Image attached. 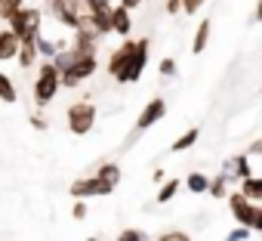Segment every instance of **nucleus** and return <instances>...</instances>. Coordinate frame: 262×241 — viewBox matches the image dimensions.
I'll list each match as a JSON object with an SVG mask.
<instances>
[{
    "label": "nucleus",
    "mask_w": 262,
    "mask_h": 241,
    "mask_svg": "<svg viewBox=\"0 0 262 241\" xmlns=\"http://www.w3.org/2000/svg\"><path fill=\"white\" fill-rule=\"evenodd\" d=\"M40 25H43V13H40L37 7H22L19 13H13V16L7 19V28H10L19 41H34L37 34H43Z\"/></svg>",
    "instance_id": "1"
},
{
    "label": "nucleus",
    "mask_w": 262,
    "mask_h": 241,
    "mask_svg": "<svg viewBox=\"0 0 262 241\" xmlns=\"http://www.w3.org/2000/svg\"><path fill=\"white\" fill-rule=\"evenodd\" d=\"M225 201H228V210H231L237 226H244L250 232H262V207L259 204H250L241 192H228Z\"/></svg>",
    "instance_id": "2"
},
{
    "label": "nucleus",
    "mask_w": 262,
    "mask_h": 241,
    "mask_svg": "<svg viewBox=\"0 0 262 241\" xmlns=\"http://www.w3.org/2000/svg\"><path fill=\"white\" fill-rule=\"evenodd\" d=\"M96 117H99V111H96V105H93L90 99H80V102L68 105V111H65L68 130H71L74 136H86V133L96 127Z\"/></svg>",
    "instance_id": "3"
},
{
    "label": "nucleus",
    "mask_w": 262,
    "mask_h": 241,
    "mask_svg": "<svg viewBox=\"0 0 262 241\" xmlns=\"http://www.w3.org/2000/svg\"><path fill=\"white\" fill-rule=\"evenodd\" d=\"M62 87H59V71L50 65V62H40V68H37V77H34V87H31V93H34V105H50L53 99H56V93H59Z\"/></svg>",
    "instance_id": "4"
},
{
    "label": "nucleus",
    "mask_w": 262,
    "mask_h": 241,
    "mask_svg": "<svg viewBox=\"0 0 262 241\" xmlns=\"http://www.w3.org/2000/svg\"><path fill=\"white\" fill-rule=\"evenodd\" d=\"M148 50H151V41H148V37H139V41H136L133 56L126 59L123 71H120L114 81H117V84H136V81L145 74V68H148Z\"/></svg>",
    "instance_id": "5"
},
{
    "label": "nucleus",
    "mask_w": 262,
    "mask_h": 241,
    "mask_svg": "<svg viewBox=\"0 0 262 241\" xmlns=\"http://www.w3.org/2000/svg\"><path fill=\"white\" fill-rule=\"evenodd\" d=\"M71 53H74V50H71ZM96 71H99V59H96V56H77V53H74V62H71V68L59 74V87H65V90H74V87H80V81L93 77Z\"/></svg>",
    "instance_id": "6"
},
{
    "label": "nucleus",
    "mask_w": 262,
    "mask_h": 241,
    "mask_svg": "<svg viewBox=\"0 0 262 241\" xmlns=\"http://www.w3.org/2000/svg\"><path fill=\"white\" fill-rule=\"evenodd\" d=\"M47 10H50V16H53L59 25H65V28H71V31L77 28L80 16H86V10H83L80 0H50Z\"/></svg>",
    "instance_id": "7"
},
{
    "label": "nucleus",
    "mask_w": 262,
    "mask_h": 241,
    "mask_svg": "<svg viewBox=\"0 0 262 241\" xmlns=\"http://www.w3.org/2000/svg\"><path fill=\"white\" fill-rule=\"evenodd\" d=\"M164 114H167V102H164L161 96H155V99H151V102H148V105H145V108L139 111V117H136V127H133V136L126 139V146L133 143L136 136H142V133H145L148 127H155L158 120H164Z\"/></svg>",
    "instance_id": "8"
},
{
    "label": "nucleus",
    "mask_w": 262,
    "mask_h": 241,
    "mask_svg": "<svg viewBox=\"0 0 262 241\" xmlns=\"http://www.w3.org/2000/svg\"><path fill=\"white\" fill-rule=\"evenodd\" d=\"M114 189H108L102 179H96V176H86V179H74L71 186H68V195L74 198V201H86V198H99V195H111Z\"/></svg>",
    "instance_id": "9"
},
{
    "label": "nucleus",
    "mask_w": 262,
    "mask_h": 241,
    "mask_svg": "<svg viewBox=\"0 0 262 241\" xmlns=\"http://www.w3.org/2000/svg\"><path fill=\"white\" fill-rule=\"evenodd\" d=\"M133 50H136V41H129V37H126V41L108 56V74H111V77H117V74L123 71V65H126L129 56H133Z\"/></svg>",
    "instance_id": "10"
},
{
    "label": "nucleus",
    "mask_w": 262,
    "mask_h": 241,
    "mask_svg": "<svg viewBox=\"0 0 262 241\" xmlns=\"http://www.w3.org/2000/svg\"><path fill=\"white\" fill-rule=\"evenodd\" d=\"M108 19H111V34H120L126 41L129 31H133V13H126L123 7H111Z\"/></svg>",
    "instance_id": "11"
},
{
    "label": "nucleus",
    "mask_w": 262,
    "mask_h": 241,
    "mask_svg": "<svg viewBox=\"0 0 262 241\" xmlns=\"http://www.w3.org/2000/svg\"><path fill=\"white\" fill-rule=\"evenodd\" d=\"M16 53H19V37L10 28H4L0 31V62H13Z\"/></svg>",
    "instance_id": "12"
},
{
    "label": "nucleus",
    "mask_w": 262,
    "mask_h": 241,
    "mask_svg": "<svg viewBox=\"0 0 262 241\" xmlns=\"http://www.w3.org/2000/svg\"><path fill=\"white\" fill-rule=\"evenodd\" d=\"M210 31H213V19H204V22L198 25V31H194V41H191V53H194V56H201V53L207 50Z\"/></svg>",
    "instance_id": "13"
},
{
    "label": "nucleus",
    "mask_w": 262,
    "mask_h": 241,
    "mask_svg": "<svg viewBox=\"0 0 262 241\" xmlns=\"http://www.w3.org/2000/svg\"><path fill=\"white\" fill-rule=\"evenodd\" d=\"M16 62L22 65V68H34L40 59H37V53H34V41H19V53H16Z\"/></svg>",
    "instance_id": "14"
},
{
    "label": "nucleus",
    "mask_w": 262,
    "mask_h": 241,
    "mask_svg": "<svg viewBox=\"0 0 262 241\" xmlns=\"http://www.w3.org/2000/svg\"><path fill=\"white\" fill-rule=\"evenodd\" d=\"M96 179H102L108 189H117V183H120V167H117L114 161H105V164L96 170Z\"/></svg>",
    "instance_id": "15"
},
{
    "label": "nucleus",
    "mask_w": 262,
    "mask_h": 241,
    "mask_svg": "<svg viewBox=\"0 0 262 241\" xmlns=\"http://www.w3.org/2000/svg\"><path fill=\"white\" fill-rule=\"evenodd\" d=\"M241 195H244L250 204H259V201H262V179H256V176L241 179Z\"/></svg>",
    "instance_id": "16"
},
{
    "label": "nucleus",
    "mask_w": 262,
    "mask_h": 241,
    "mask_svg": "<svg viewBox=\"0 0 262 241\" xmlns=\"http://www.w3.org/2000/svg\"><path fill=\"white\" fill-rule=\"evenodd\" d=\"M198 139H201V130H198V127H191V130H185V133L170 146V152H173V155H182V152H188Z\"/></svg>",
    "instance_id": "17"
},
{
    "label": "nucleus",
    "mask_w": 262,
    "mask_h": 241,
    "mask_svg": "<svg viewBox=\"0 0 262 241\" xmlns=\"http://www.w3.org/2000/svg\"><path fill=\"white\" fill-rule=\"evenodd\" d=\"M0 99L10 102V105L19 99V87H16V81H13L7 71H0Z\"/></svg>",
    "instance_id": "18"
},
{
    "label": "nucleus",
    "mask_w": 262,
    "mask_h": 241,
    "mask_svg": "<svg viewBox=\"0 0 262 241\" xmlns=\"http://www.w3.org/2000/svg\"><path fill=\"white\" fill-rule=\"evenodd\" d=\"M34 53H37V59H40V62H50V59L56 56V44H53L50 37L37 34V37H34Z\"/></svg>",
    "instance_id": "19"
},
{
    "label": "nucleus",
    "mask_w": 262,
    "mask_h": 241,
    "mask_svg": "<svg viewBox=\"0 0 262 241\" xmlns=\"http://www.w3.org/2000/svg\"><path fill=\"white\" fill-rule=\"evenodd\" d=\"M228 192H231V183H228V176H222V173L207 183V195H213V198H228Z\"/></svg>",
    "instance_id": "20"
},
{
    "label": "nucleus",
    "mask_w": 262,
    "mask_h": 241,
    "mask_svg": "<svg viewBox=\"0 0 262 241\" xmlns=\"http://www.w3.org/2000/svg\"><path fill=\"white\" fill-rule=\"evenodd\" d=\"M207 183H210V176H207V173H201V170L188 173V179H185V186H188V192H191V195H207Z\"/></svg>",
    "instance_id": "21"
},
{
    "label": "nucleus",
    "mask_w": 262,
    "mask_h": 241,
    "mask_svg": "<svg viewBox=\"0 0 262 241\" xmlns=\"http://www.w3.org/2000/svg\"><path fill=\"white\" fill-rule=\"evenodd\" d=\"M179 189H182V179H164V183H161V189H158V204L173 201Z\"/></svg>",
    "instance_id": "22"
},
{
    "label": "nucleus",
    "mask_w": 262,
    "mask_h": 241,
    "mask_svg": "<svg viewBox=\"0 0 262 241\" xmlns=\"http://www.w3.org/2000/svg\"><path fill=\"white\" fill-rule=\"evenodd\" d=\"M22 7H25V0H0V19L7 22V19H10L13 13H19Z\"/></svg>",
    "instance_id": "23"
},
{
    "label": "nucleus",
    "mask_w": 262,
    "mask_h": 241,
    "mask_svg": "<svg viewBox=\"0 0 262 241\" xmlns=\"http://www.w3.org/2000/svg\"><path fill=\"white\" fill-rule=\"evenodd\" d=\"M155 241H191V235L182 232V229H167V232H161Z\"/></svg>",
    "instance_id": "24"
},
{
    "label": "nucleus",
    "mask_w": 262,
    "mask_h": 241,
    "mask_svg": "<svg viewBox=\"0 0 262 241\" xmlns=\"http://www.w3.org/2000/svg\"><path fill=\"white\" fill-rule=\"evenodd\" d=\"M117 241H148V235H145L142 229H123V232L117 235Z\"/></svg>",
    "instance_id": "25"
},
{
    "label": "nucleus",
    "mask_w": 262,
    "mask_h": 241,
    "mask_svg": "<svg viewBox=\"0 0 262 241\" xmlns=\"http://www.w3.org/2000/svg\"><path fill=\"white\" fill-rule=\"evenodd\" d=\"M207 4V0H179V7H182V13H188V16H194L201 7Z\"/></svg>",
    "instance_id": "26"
},
{
    "label": "nucleus",
    "mask_w": 262,
    "mask_h": 241,
    "mask_svg": "<svg viewBox=\"0 0 262 241\" xmlns=\"http://www.w3.org/2000/svg\"><path fill=\"white\" fill-rule=\"evenodd\" d=\"M158 71H161V77H173L176 74V59H161Z\"/></svg>",
    "instance_id": "27"
},
{
    "label": "nucleus",
    "mask_w": 262,
    "mask_h": 241,
    "mask_svg": "<svg viewBox=\"0 0 262 241\" xmlns=\"http://www.w3.org/2000/svg\"><path fill=\"white\" fill-rule=\"evenodd\" d=\"M250 235H253L250 229H244V226H237V229H231V232L225 235V241H247Z\"/></svg>",
    "instance_id": "28"
},
{
    "label": "nucleus",
    "mask_w": 262,
    "mask_h": 241,
    "mask_svg": "<svg viewBox=\"0 0 262 241\" xmlns=\"http://www.w3.org/2000/svg\"><path fill=\"white\" fill-rule=\"evenodd\" d=\"M86 213H90V204H86V201H74L71 216H74V219H86Z\"/></svg>",
    "instance_id": "29"
},
{
    "label": "nucleus",
    "mask_w": 262,
    "mask_h": 241,
    "mask_svg": "<svg viewBox=\"0 0 262 241\" xmlns=\"http://www.w3.org/2000/svg\"><path fill=\"white\" fill-rule=\"evenodd\" d=\"M28 120H31V127H34V130H47V127H50V124H47V117H40V114H31Z\"/></svg>",
    "instance_id": "30"
},
{
    "label": "nucleus",
    "mask_w": 262,
    "mask_h": 241,
    "mask_svg": "<svg viewBox=\"0 0 262 241\" xmlns=\"http://www.w3.org/2000/svg\"><path fill=\"white\" fill-rule=\"evenodd\" d=\"M117 7H123L126 13H133V10H139V7H142V0H120Z\"/></svg>",
    "instance_id": "31"
},
{
    "label": "nucleus",
    "mask_w": 262,
    "mask_h": 241,
    "mask_svg": "<svg viewBox=\"0 0 262 241\" xmlns=\"http://www.w3.org/2000/svg\"><path fill=\"white\" fill-rule=\"evenodd\" d=\"M164 10H167V16H179V13H182L179 0H167V7H164Z\"/></svg>",
    "instance_id": "32"
},
{
    "label": "nucleus",
    "mask_w": 262,
    "mask_h": 241,
    "mask_svg": "<svg viewBox=\"0 0 262 241\" xmlns=\"http://www.w3.org/2000/svg\"><path fill=\"white\" fill-rule=\"evenodd\" d=\"M259 152H262V143H259V139H256V143H253V146H250V152H247V155H259Z\"/></svg>",
    "instance_id": "33"
},
{
    "label": "nucleus",
    "mask_w": 262,
    "mask_h": 241,
    "mask_svg": "<svg viewBox=\"0 0 262 241\" xmlns=\"http://www.w3.org/2000/svg\"><path fill=\"white\" fill-rule=\"evenodd\" d=\"M86 241H99V238H86Z\"/></svg>",
    "instance_id": "34"
},
{
    "label": "nucleus",
    "mask_w": 262,
    "mask_h": 241,
    "mask_svg": "<svg viewBox=\"0 0 262 241\" xmlns=\"http://www.w3.org/2000/svg\"><path fill=\"white\" fill-rule=\"evenodd\" d=\"M142 4H148V0H142Z\"/></svg>",
    "instance_id": "35"
},
{
    "label": "nucleus",
    "mask_w": 262,
    "mask_h": 241,
    "mask_svg": "<svg viewBox=\"0 0 262 241\" xmlns=\"http://www.w3.org/2000/svg\"><path fill=\"white\" fill-rule=\"evenodd\" d=\"M99 241H105V238H99Z\"/></svg>",
    "instance_id": "36"
}]
</instances>
